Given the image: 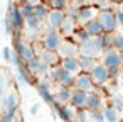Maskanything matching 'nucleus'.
I'll return each mask as SVG.
<instances>
[{
	"label": "nucleus",
	"instance_id": "obj_9",
	"mask_svg": "<svg viewBox=\"0 0 123 122\" xmlns=\"http://www.w3.org/2000/svg\"><path fill=\"white\" fill-rule=\"evenodd\" d=\"M96 15H98V10H96L93 5H81V7H78L74 22L79 24V26H84V24H88L89 21L96 19Z\"/></svg>",
	"mask_w": 123,
	"mask_h": 122
},
{
	"label": "nucleus",
	"instance_id": "obj_11",
	"mask_svg": "<svg viewBox=\"0 0 123 122\" xmlns=\"http://www.w3.org/2000/svg\"><path fill=\"white\" fill-rule=\"evenodd\" d=\"M88 75L91 76V81L94 83V86H103V85H106V83L110 81V78H108V70H106L101 63H98Z\"/></svg>",
	"mask_w": 123,
	"mask_h": 122
},
{
	"label": "nucleus",
	"instance_id": "obj_16",
	"mask_svg": "<svg viewBox=\"0 0 123 122\" xmlns=\"http://www.w3.org/2000/svg\"><path fill=\"white\" fill-rule=\"evenodd\" d=\"M86 100H88V93L81 92V90H74L73 88V95L69 100V105L76 110H84L86 108Z\"/></svg>",
	"mask_w": 123,
	"mask_h": 122
},
{
	"label": "nucleus",
	"instance_id": "obj_19",
	"mask_svg": "<svg viewBox=\"0 0 123 122\" xmlns=\"http://www.w3.org/2000/svg\"><path fill=\"white\" fill-rule=\"evenodd\" d=\"M76 26H78V24H76L74 21H71V19H68V17H66V19L62 21V24L59 26V29H57V31H59V34H61L64 39H69V37L74 34Z\"/></svg>",
	"mask_w": 123,
	"mask_h": 122
},
{
	"label": "nucleus",
	"instance_id": "obj_17",
	"mask_svg": "<svg viewBox=\"0 0 123 122\" xmlns=\"http://www.w3.org/2000/svg\"><path fill=\"white\" fill-rule=\"evenodd\" d=\"M59 58H78V44L73 41H62L61 48L57 49Z\"/></svg>",
	"mask_w": 123,
	"mask_h": 122
},
{
	"label": "nucleus",
	"instance_id": "obj_25",
	"mask_svg": "<svg viewBox=\"0 0 123 122\" xmlns=\"http://www.w3.org/2000/svg\"><path fill=\"white\" fill-rule=\"evenodd\" d=\"M78 63H79V71L81 73H89L96 65V58H84V56H78Z\"/></svg>",
	"mask_w": 123,
	"mask_h": 122
},
{
	"label": "nucleus",
	"instance_id": "obj_31",
	"mask_svg": "<svg viewBox=\"0 0 123 122\" xmlns=\"http://www.w3.org/2000/svg\"><path fill=\"white\" fill-rule=\"evenodd\" d=\"M108 105H110L111 108H115V110L121 112V108H123V100H121V97H120V95H111V97H110V100H108Z\"/></svg>",
	"mask_w": 123,
	"mask_h": 122
},
{
	"label": "nucleus",
	"instance_id": "obj_21",
	"mask_svg": "<svg viewBox=\"0 0 123 122\" xmlns=\"http://www.w3.org/2000/svg\"><path fill=\"white\" fill-rule=\"evenodd\" d=\"M64 19H66V14H64L62 10H49L46 21L49 22V27H56V29H59V26L62 24Z\"/></svg>",
	"mask_w": 123,
	"mask_h": 122
},
{
	"label": "nucleus",
	"instance_id": "obj_41",
	"mask_svg": "<svg viewBox=\"0 0 123 122\" xmlns=\"http://www.w3.org/2000/svg\"><path fill=\"white\" fill-rule=\"evenodd\" d=\"M0 95H2V83H0Z\"/></svg>",
	"mask_w": 123,
	"mask_h": 122
},
{
	"label": "nucleus",
	"instance_id": "obj_26",
	"mask_svg": "<svg viewBox=\"0 0 123 122\" xmlns=\"http://www.w3.org/2000/svg\"><path fill=\"white\" fill-rule=\"evenodd\" d=\"M49 10H51V9H49L47 5H44V4H39L37 7H34V17H36V19H37V21L42 24V22L47 19V14H49Z\"/></svg>",
	"mask_w": 123,
	"mask_h": 122
},
{
	"label": "nucleus",
	"instance_id": "obj_15",
	"mask_svg": "<svg viewBox=\"0 0 123 122\" xmlns=\"http://www.w3.org/2000/svg\"><path fill=\"white\" fill-rule=\"evenodd\" d=\"M57 66H59L62 71H66V73H69V75H73V76H76L78 73H81V71H79L78 58H61V61H59Z\"/></svg>",
	"mask_w": 123,
	"mask_h": 122
},
{
	"label": "nucleus",
	"instance_id": "obj_7",
	"mask_svg": "<svg viewBox=\"0 0 123 122\" xmlns=\"http://www.w3.org/2000/svg\"><path fill=\"white\" fill-rule=\"evenodd\" d=\"M47 78H49L51 81H54L56 85H61V86H71V88H73L74 76H73V75H69V73H66V71H62L59 66L51 68V70H49Z\"/></svg>",
	"mask_w": 123,
	"mask_h": 122
},
{
	"label": "nucleus",
	"instance_id": "obj_33",
	"mask_svg": "<svg viewBox=\"0 0 123 122\" xmlns=\"http://www.w3.org/2000/svg\"><path fill=\"white\" fill-rule=\"evenodd\" d=\"M111 2H110V0H96V2H94V9L98 10V12H101V10H111Z\"/></svg>",
	"mask_w": 123,
	"mask_h": 122
},
{
	"label": "nucleus",
	"instance_id": "obj_5",
	"mask_svg": "<svg viewBox=\"0 0 123 122\" xmlns=\"http://www.w3.org/2000/svg\"><path fill=\"white\" fill-rule=\"evenodd\" d=\"M14 54H17L19 58H20V61L25 65V63H29L31 59H34L36 56H37V53H36V49L31 46V44H27V43H24L22 39H15V46H14Z\"/></svg>",
	"mask_w": 123,
	"mask_h": 122
},
{
	"label": "nucleus",
	"instance_id": "obj_32",
	"mask_svg": "<svg viewBox=\"0 0 123 122\" xmlns=\"http://www.w3.org/2000/svg\"><path fill=\"white\" fill-rule=\"evenodd\" d=\"M17 7H19V10H20V14H22V17H24V21L34 15V7H31V5H27L25 2H22V4H19Z\"/></svg>",
	"mask_w": 123,
	"mask_h": 122
},
{
	"label": "nucleus",
	"instance_id": "obj_12",
	"mask_svg": "<svg viewBox=\"0 0 123 122\" xmlns=\"http://www.w3.org/2000/svg\"><path fill=\"white\" fill-rule=\"evenodd\" d=\"M105 107V98L99 92H89L88 93V100H86V108L88 112H99Z\"/></svg>",
	"mask_w": 123,
	"mask_h": 122
},
{
	"label": "nucleus",
	"instance_id": "obj_34",
	"mask_svg": "<svg viewBox=\"0 0 123 122\" xmlns=\"http://www.w3.org/2000/svg\"><path fill=\"white\" fill-rule=\"evenodd\" d=\"M115 14V21H116V27L120 29L121 26H123V12L121 10H116V12H113Z\"/></svg>",
	"mask_w": 123,
	"mask_h": 122
},
{
	"label": "nucleus",
	"instance_id": "obj_3",
	"mask_svg": "<svg viewBox=\"0 0 123 122\" xmlns=\"http://www.w3.org/2000/svg\"><path fill=\"white\" fill-rule=\"evenodd\" d=\"M24 66H25L27 73H29L32 78H46V76L49 75V70H51L39 56H36L34 59H31L29 63H25Z\"/></svg>",
	"mask_w": 123,
	"mask_h": 122
},
{
	"label": "nucleus",
	"instance_id": "obj_20",
	"mask_svg": "<svg viewBox=\"0 0 123 122\" xmlns=\"http://www.w3.org/2000/svg\"><path fill=\"white\" fill-rule=\"evenodd\" d=\"M57 114L64 122H74L76 120V108H73L71 105H57Z\"/></svg>",
	"mask_w": 123,
	"mask_h": 122
},
{
	"label": "nucleus",
	"instance_id": "obj_6",
	"mask_svg": "<svg viewBox=\"0 0 123 122\" xmlns=\"http://www.w3.org/2000/svg\"><path fill=\"white\" fill-rule=\"evenodd\" d=\"M101 54H103L101 65H103L106 70H121L123 59H121L120 51H116V49H106V51H103Z\"/></svg>",
	"mask_w": 123,
	"mask_h": 122
},
{
	"label": "nucleus",
	"instance_id": "obj_36",
	"mask_svg": "<svg viewBox=\"0 0 123 122\" xmlns=\"http://www.w3.org/2000/svg\"><path fill=\"white\" fill-rule=\"evenodd\" d=\"M24 2L27 5H31V7H37L39 4H42V0H24Z\"/></svg>",
	"mask_w": 123,
	"mask_h": 122
},
{
	"label": "nucleus",
	"instance_id": "obj_28",
	"mask_svg": "<svg viewBox=\"0 0 123 122\" xmlns=\"http://www.w3.org/2000/svg\"><path fill=\"white\" fill-rule=\"evenodd\" d=\"M68 5H69V0H49V9L51 10H66L68 9Z\"/></svg>",
	"mask_w": 123,
	"mask_h": 122
},
{
	"label": "nucleus",
	"instance_id": "obj_23",
	"mask_svg": "<svg viewBox=\"0 0 123 122\" xmlns=\"http://www.w3.org/2000/svg\"><path fill=\"white\" fill-rule=\"evenodd\" d=\"M49 68H54V66H57L59 65V61H61V58H59V54L57 53H52V51H42V53H39L37 54Z\"/></svg>",
	"mask_w": 123,
	"mask_h": 122
},
{
	"label": "nucleus",
	"instance_id": "obj_2",
	"mask_svg": "<svg viewBox=\"0 0 123 122\" xmlns=\"http://www.w3.org/2000/svg\"><path fill=\"white\" fill-rule=\"evenodd\" d=\"M62 41H64V37L59 34V31H57L56 27H49L47 32H46V36L42 37V46H44L46 51L57 53V49H59L61 44H62Z\"/></svg>",
	"mask_w": 123,
	"mask_h": 122
},
{
	"label": "nucleus",
	"instance_id": "obj_10",
	"mask_svg": "<svg viewBox=\"0 0 123 122\" xmlns=\"http://www.w3.org/2000/svg\"><path fill=\"white\" fill-rule=\"evenodd\" d=\"M73 88H74V90L86 92V93H89V92H94V90H96V86H94V83L91 81V76H89L88 73H78V75L74 76Z\"/></svg>",
	"mask_w": 123,
	"mask_h": 122
},
{
	"label": "nucleus",
	"instance_id": "obj_13",
	"mask_svg": "<svg viewBox=\"0 0 123 122\" xmlns=\"http://www.w3.org/2000/svg\"><path fill=\"white\" fill-rule=\"evenodd\" d=\"M24 27V17L19 10V7H12L10 12H9V17H7V31H12V29H22Z\"/></svg>",
	"mask_w": 123,
	"mask_h": 122
},
{
	"label": "nucleus",
	"instance_id": "obj_27",
	"mask_svg": "<svg viewBox=\"0 0 123 122\" xmlns=\"http://www.w3.org/2000/svg\"><path fill=\"white\" fill-rule=\"evenodd\" d=\"M17 75H19V80H20L24 85H31V83H34V78L27 73L25 66H19V68H17Z\"/></svg>",
	"mask_w": 123,
	"mask_h": 122
},
{
	"label": "nucleus",
	"instance_id": "obj_35",
	"mask_svg": "<svg viewBox=\"0 0 123 122\" xmlns=\"http://www.w3.org/2000/svg\"><path fill=\"white\" fill-rule=\"evenodd\" d=\"M12 58H14L12 48H5V49H4V59H5V61H12Z\"/></svg>",
	"mask_w": 123,
	"mask_h": 122
},
{
	"label": "nucleus",
	"instance_id": "obj_30",
	"mask_svg": "<svg viewBox=\"0 0 123 122\" xmlns=\"http://www.w3.org/2000/svg\"><path fill=\"white\" fill-rule=\"evenodd\" d=\"M24 27H25L27 31H39V29H41V22L32 15V17H29V19L24 21Z\"/></svg>",
	"mask_w": 123,
	"mask_h": 122
},
{
	"label": "nucleus",
	"instance_id": "obj_37",
	"mask_svg": "<svg viewBox=\"0 0 123 122\" xmlns=\"http://www.w3.org/2000/svg\"><path fill=\"white\" fill-rule=\"evenodd\" d=\"M84 2L86 0H73V5L78 9V7H81V5H84Z\"/></svg>",
	"mask_w": 123,
	"mask_h": 122
},
{
	"label": "nucleus",
	"instance_id": "obj_29",
	"mask_svg": "<svg viewBox=\"0 0 123 122\" xmlns=\"http://www.w3.org/2000/svg\"><path fill=\"white\" fill-rule=\"evenodd\" d=\"M111 49H116V51H121L123 49V36L121 32H113V39H111Z\"/></svg>",
	"mask_w": 123,
	"mask_h": 122
},
{
	"label": "nucleus",
	"instance_id": "obj_39",
	"mask_svg": "<svg viewBox=\"0 0 123 122\" xmlns=\"http://www.w3.org/2000/svg\"><path fill=\"white\" fill-rule=\"evenodd\" d=\"M110 2H111V4H120L121 0H110Z\"/></svg>",
	"mask_w": 123,
	"mask_h": 122
},
{
	"label": "nucleus",
	"instance_id": "obj_38",
	"mask_svg": "<svg viewBox=\"0 0 123 122\" xmlns=\"http://www.w3.org/2000/svg\"><path fill=\"white\" fill-rule=\"evenodd\" d=\"M37 112H39V105L36 103V105H32V107H31V114H32V115H36Z\"/></svg>",
	"mask_w": 123,
	"mask_h": 122
},
{
	"label": "nucleus",
	"instance_id": "obj_14",
	"mask_svg": "<svg viewBox=\"0 0 123 122\" xmlns=\"http://www.w3.org/2000/svg\"><path fill=\"white\" fill-rule=\"evenodd\" d=\"M71 95H73V88L71 86L57 85V88L54 92V105H69Z\"/></svg>",
	"mask_w": 123,
	"mask_h": 122
},
{
	"label": "nucleus",
	"instance_id": "obj_24",
	"mask_svg": "<svg viewBox=\"0 0 123 122\" xmlns=\"http://www.w3.org/2000/svg\"><path fill=\"white\" fill-rule=\"evenodd\" d=\"M101 119L103 122H120V112L111 108L110 105H105L101 108Z\"/></svg>",
	"mask_w": 123,
	"mask_h": 122
},
{
	"label": "nucleus",
	"instance_id": "obj_4",
	"mask_svg": "<svg viewBox=\"0 0 123 122\" xmlns=\"http://www.w3.org/2000/svg\"><path fill=\"white\" fill-rule=\"evenodd\" d=\"M96 19H98V22L103 29V34H113V32L118 31L113 10H101V12H98Z\"/></svg>",
	"mask_w": 123,
	"mask_h": 122
},
{
	"label": "nucleus",
	"instance_id": "obj_1",
	"mask_svg": "<svg viewBox=\"0 0 123 122\" xmlns=\"http://www.w3.org/2000/svg\"><path fill=\"white\" fill-rule=\"evenodd\" d=\"M103 53L101 46H99V39L98 37H88L84 43H81L78 46V56H84V58H96Z\"/></svg>",
	"mask_w": 123,
	"mask_h": 122
},
{
	"label": "nucleus",
	"instance_id": "obj_18",
	"mask_svg": "<svg viewBox=\"0 0 123 122\" xmlns=\"http://www.w3.org/2000/svg\"><path fill=\"white\" fill-rule=\"evenodd\" d=\"M17 107H19V97L15 92H10L5 98V110L4 114H9V115H15L17 114Z\"/></svg>",
	"mask_w": 123,
	"mask_h": 122
},
{
	"label": "nucleus",
	"instance_id": "obj_8",
	"mask_svg": "<svg viewBox=\"0 0 123 122\" xmlns=\"http://www.w3.org/2000/svg\"><path fill=\"white\" fill-rule=\"evenodd\" d=\"M37 90L42 97V100L49 105H54V90H52V81L46 76V78H39L37 81Z\"/></svg>",
	"mask_w": 123,
	"mask_h": 122
},
{
	"label": "nucleus",
	"instance_id": "obj_22",
	"mask_svg": "<svg viewBox=\"0 0 123 122\" xmlns=\"http://www.w3.org/2000/svg\"><path fill=\"white\" fill-rule=\"evenodd\" d=\"M83 29H84V32H86V36H88V37H98V36H101V34H103V29H101V26H99L98 19L89 21L88 24H84V26H83Z\"/></svg>",
	"mask_w": 123,
	"mask_h": 122
},
{
	"label": "nucleus",
	"instance_id": "obj_40",
	"mask_svg": "<svg viewBox=\"0 0 123 122\" xmlns=\"http://www.w3.org/2000/svg\"><path fill=\"white\" fill-rule=\"evenodd\" d=\"M14 2H15V4H22V2H24V0H14Z\"/></svg>",
	"mask_w": 123,
	"mask_h": 122
}]
</instances>
